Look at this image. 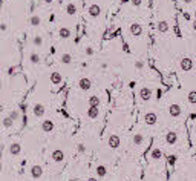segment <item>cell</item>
<instances>
[{
  "label": "cell",
  "mask_w": 196,
  "mask_h": 181,
  "mask_svg": "<svg viewBox=\"0 0 196 181\" xmlns=\"http://www.w3.org/2000/svg\"><path fill=\"white\" fill-rule=\"evenodd\" d=\"M87 16L90 19H98L101 16V6L98 5V3H92L87 6Z\"/></svg>",
  "instance_id": "2"
},
{
  "label": "cell",
  "mask_w": 196,
  "mask_h": 181,
  "mask_svg": "<svg viewBox=\"0 0 196 181\" xmlns=\"http://www.w3.org/2000/svg\"><path fill=\"white\" fill-rule=\"evenodd\" d=\"M51 83L54 84V86H58V84H61L63 83V75L58 72V71H54L52 74H51Z\"/></svg>",
  "instance_id": "15"
},
{
  "label": "cell",
  "mask_w": 196,
  "mask_h": 181,
  "mask_svg": "<svg viewBox=\"0 0 196 181\" xmlns=\"http://www.w3.org/2000/svg\"><path fill=\"white\" fill-rule=\"evenodd\" d=\"M52 2H54V0H45V3H48V5H51Z\"/></svg>",
  "instance_id": "39"
},
{
  "label": "cell",
  "mask_w": 196,
  "mask_h": 181,
  "mask_svg": "<svg viewBox=\"0 0 196 181\" xmlns=\"http://www.w3.org/2000/svg\"><path fill=\"white\" fill-rule=\"evenodd\" d=\"M150 158H152V160H156V161L161 160V158H162V150H161L159 147H153L152 152H150Z\"/></svg>",
  "instance_id": "23"
},
{
  "label": "cell",
  "mask_w": 196,
  "mask_h": 181,
  "mask_svg": "<svg viewBox=\"0 0 196 181\" xmlns=\"http://www.w3.org/2000/svg\"><path fill=\"white\" fill-rule=\"evenodd\" d=\"M179 68H181V71H184V72H190V71L193 69V60H191L190 57H182V58L179 60Z\"/></svg>",
  "instance_id": "3"
},
{
  "label": "cell",
  "mask_w": 196,
  "mask_h": 181,
  "mask_svg": "<svg viewBox=\"0 0 196 181\" xmlns=\"http://www.w3.org/2000/svg\"><path fill=\"white\" fill-rule=\"evenodd\" d=\"M86 181H98V179H96V178H93V176H90V178H87Z\"/></svg>",
  "instance_id": "38"
},
{
  "label": "cell",
  "mask_w": 196,
  "mask_h": 181,
  "mask_svg": "<svg viewBox=\"0 0 196 181\" xmlns=\"http://www.w3.org/2000/svg\"><path fill=\"white\" fill-rule=\"evenodd\" d=\"M135 68H136V69H143V68H144V61H143V60H136V61H135Z\"/></svg>",
  "instance_id": "34"
},
{
  "label": "cell",
  "mask_w": 196,
  "mask_h": 181,
  "mask_svg": "<svg viewBox=\"0 0 196 181\" xmlns=\"http://www.w3.org/2000/svg\"><path fill=\"white\" fill-rule=\"evenodd\" d=\"M51 158H52L54 163H63L64 161V152L61 149H55V150H52Z\"/></svg>",
  "instance_id": "12"
},
{
  "label": "cell",
  "mask_w": 196,
  "mask_h": 181,
  "mask_svg": "<svg viewBox=\"0 0 196 181\" xmlns=\"http://www.w3.org/2000/svg\"><path fill=\"white\" fill-rule=\"evenodd\" d=\"M6 29H8V25H6V23H0V31L5 32Z\"/></svg>",
  "instance_id": "35"
},
{
  "label": "cell",
  "mask_w": 196,
  "mask_h": 181,
  "mask_svg": "<svg viewBox=\"0 0 196 181\" xmlns=\"http://www.w3.org/2000/svg\"><path fill=\"white\" fill-rule=\"evenodd\" d=\"M32 45L37 46V48H40V46L43 45V37H42V35H35V37L32 39Z\"/></svg>",
  "instance_id": "29"
},
{
  "label": "cell",
  "mask_w": 196,
  "mask_h": 181,
  "mask_svg": "<svg viewBox=\"0 0 196 181\" xmlns=\"http://www.w3.org/2000/svg\"><path fill=\"white\" fill-rule=\"evenodd\" d=\"M77 152H78V153H86V146H84L83 143H78V144H77Z\"/></svg>",
  "instance_id": "31"
},
{
  "label": "cell",
  "mask_w": 196,
  "mask_h": 181,
  "mask_svg": "<svg viewBox=\"0 0 196 181\" xmlns=\"http://www.w3.org/2000/svg\"><path fill=\"white\" fill-rule=\"evenodd\" d=\"M175 160H176V157H175V155H170V157H169V163H172V164H173V163H175Z\"/></svg>",
  "instance_id": "36"
},
{
  "label": "cell",
  "mask_w": 196,
  "mask_h": 181,
  "mask_svg": "<svg viewBox=\"0 0 196 181\" xmlns=\"http://www.w3.org/2000/svg\"><path fill=\"white\" fill-rule=\"evenodd\" d=\"M0 65H2V60H0Z\"/></svg>",
  "instance_id": "41"
},
{
  "label": "cell",
  "mask_w": 196,
  "mask_h": 181,
  "mask_svg": "<svg viewBox=\"0 0 196 181\" xmlns=\"http://www.w3.org/2000/svg\"><path fill=\"white\" fill-rule=\"evenodd\" d=\"M20 152H22V146H20V143L14 141V143H11V144H9V155L17 157V155H20Z\"/></svg>",
  "instance_id": "17"
},
{
  "label": "cell",
  "mask_w": 196,
  "mask_h": 181,
  "mask_svg": "<svg viewBox=\"0 0 196 181\" xmlns=\"http://www.w3.org/2000/svg\"><path fill=\"white\" fill-rule=\"evenodd\" d=\"M45 112H46L45 105H42V103H35V105H34V108H32V114H34V117H35V118H42V117L45 115Z\"/></svg>",
  "instance_id": "9"
},
{
  "label": "cell",
  "mask_w": 196,
  "mask_h": 181,
  "mask_svg": "<svg viewBox=\"0 0 196 181\" xmlns=\"http://www.w3.org/2000/svg\"><path fill=\"white\" fill-rule=\"evenodd\" d=\"M29 61H31V65L37 66V65H40L42 58H40V55H38V54L34 51V52H31V54H29Z\"/></svg>",
  "instance_id": "24"
},
{
  "label": "cell",
  "mask_w": 196,
  "mask_h": 181,
  "mask_svg": "<svg viewBox=\"0 0 196 181\" xmlns=\"http://www.w3.org/2000/svg\"><path fill=\"white\" fill-rule=\"evenodd\" d=\"M2 124H3V127H5V129H11V127L14 126V121H13L9 117H5V118H3V121H2Z\"/></svg>",
  "instance_id": "28"
},
{
  "label": "cell",
  "mask_w": 196,
  "mask_h": 181,
  "mask_svg": "<svg viewBox=\"0 0 196 181\" xmlns=\"http://www.w3.org/2000/svg\"><path fill=\"white\" fill-rule=\"evenodd\" d=\"M181 114H182V108H181V105H178V103H172V105L169 106V115H170V117L178 118V117H181Z\"/></svg>",
  "instance_id": "4"
},
{
  "label": "cell",
  "mask_w": 196,
  "mask_h": 181,
  "mask_svg": "<svg viewBox=\"0 0 196 181\" xmlns=\"http://www.w3.org/2000/svg\"><path fill=\"white\" fill-rule=\"evenodd\" d=\"M143 118H144V123L147 126H155L158 123V115L155 112H146Z\"/></svg>",
  "instance_id": "5"
},
{
  "label": "cell",
  "mask_w": 196,
  "mask_h": 181,
  "mask_svg": "<svg viewBox=\"0 0 196 181\" xmlns=\"http://www.w3.org/2000/svg\"><path fill=\"white\" fill-rule=\"evenodd\" d=\"M58 35H60V39L66 40V39H69V37L72 35V31H71L69 28L63 26V28H60V29H58Z\"/></svg>",
  "instance_id": "19"
},
{
  "label": "cell",
  "mask_w": 196,
  "mask_h": 181,
  "mask_svg": "<svg viewBox=\"0 0 196 181\" xmlns=\"http://www.w3.org/2000/svg\"><path fill=\"white\" fill-rule=\"evenodd\" d=\"M182 2H184L185 5H191V3H193V0H182Z\"/></svg>",
  "instance_id": "37"
},
{
  "label": "cell",
  "mask_w": 196,
  "mask_h": 181,
  "mask_svg": "<svg viewBox=\"0 0 196 181\" xmlns=\"http://www.w3.org/2000/svg\"><path fill=\"white\" fill-rule=\"evenodd\" d=\"M156 31H158L159 34H167V32L170 31L169 22H167V20H159V22L156 23Z\"/></svg>",
  "instance_id": "10"
},
{
  "label": "cell",
  "mask_w": 196,
  "mask_h": 181,
  "mask_svg": "<svg viewBox=\"0 0 196 181\" xmlns=\"http://www.w3.org/2000/svg\"><path fill=\"white\" fill-rule=\"evenodd\" d=\"M89 106H100V98H98V95H92L89 97Z\"/></svg>",
  "instance_id": "27"
},
{
  "label": "cell",
  "mask_w": 196,
  "mask_h": 181,
  "mask_svg": "<svg viewBox=\"0 0 196 181\" xmlns=\"http://www.w3.org/2000/svg\"><path fill=\"white\" fill-rule=\"evenodd\" d=\"M42 175H43V167L40 164H34L31 167V176L34 179H38V178H42Z\"/></svg>",
  "instance_id": "14"
},
{
  "label": "cell",
  "mask_w": 196,
  "mask_h": 181,
  "mask_svg": "<svg viewBox=\"0 0 196 181\" xmlns=\"http://www.w3.org/2000/svg\"><path fill=\"white\" fill-rule=\"evenodd\" d=\"M29 25L34 26V28L40 26V25H42V17H40L38 14H32V16L29 17Z\"/></svg>",
  "instance_id": "18"
},
{
  "label": "cell",
  "mask_w": 196,
  "mask_h": 181,
  "mask_svg": "<svg viewBox=\"0 0 196 181\" xmlns=\"http://www.w3.org/2000/svg\"><path fill=\"white\" fill-rule=\"evenodd\" d=\"M95 172H96L98 178H104V176L107 175V167H106L104 164H98L96 169H95Z\"/></svg>",
  "instance_id": "20"
},
{
  "label": "cell",
  "mask_w": 196,
  "mask_h": 181,
  "mask_svg": "<svg viewBox=\"0 0 196 181\" xmlns=\"http://www.w3.org/2000/svg\"><path fill=\"white\" fill-rule=\"evenodd\" d=\"M130 3H132L133 8H140L143 5V0H130Z\"/></svg>",
  "instance_id": "33"
},
{
  "label": "cell",
  "mask_w": 196,
  "mask_h": 181,
  "mask_svg": "<svg viewBox=\"0 0 196 181\" xmlns=\"http://www.w3.org/2000/svg\"><path fill=\"white\" fill-rule=\"evenodd\" d=\"M78 87L81 89V90H89L90 87H92V81H90V78H87V77H83V78H80L78 80Z\"/></svg>",
  "instance_id": "13"
},
{
  "label": "cell",
  "mask_w": 196,
  "mask_h": 181,
  "mask_svg": "<svg viewBox=\"0 0 196 181\" xmlns=\"http://www.w3.org/2000/svg\"><path fill=\"white\" fill-rule=\"evenodd\" d=\"M140 100L141 102H144V103H147V102H150L152 100V97H153V90L150 89V87H147V86H143L141 89H140Z\"/></svg>",
  "instance_id": "1"
},
{
  "label": "cell",
  "mask_w": 196,
  "mask_h": 181,
  "mask_svg": "<svg viewBox=\"0 0 196 181\" xmlns=\"http://www.w3.org/2000/svg\"><path fill=\"white\" fill-rule=\"evenodd\" d=\"M3 89V84H2V81H0V90H2Z\"/></svg>",
  "instance_id": "40"
},
{
  "label": "cell",
  "mask_w": 196,
  "mask_h": 181,
  "mask_svg": "<svg viewBox=\"0 0 196 181\" xmlns=\"http://www.w3.org/2000/svg\"><path fill=\"white\" fill-rule=\"evenodd\" d=\"M165 143H167L169 146H175V144L178 143V134H176L175 131H169V132L165 134Z\"/></svg>",
  "instance_id": "11"
},
{
  "label": "cell",
  "mask_w": 196,
  "mask_h": 181,
  "mask_svg": "<svg viewBox=\"0 0 196 181\" xmlns=\"http://www.w3.org/2000/svg\"><path fill=\"white\" fill-rule=\"evenodd\" d=\"M64 11H66V14H67L69 17H72V16L77 14V5H75L74 2H71V3L66 5V9H64Z\"/></svg>",
  "instance_id": "21"
},
{
  "label": "cell",
  "mask_w": 196,
  "mask_h": 181,
  "mask_svg": "<svg viewBox=\"0 0 196 181\" xmlns=\"http://www.w3.org/2000/svg\"><path fill=\"white\" fill-rule=\"evenodd\" d=\"M8 117H9V118H11V120H13V121L16 123V121H17V120L20 118V114H19V111H13V112H11V114H9Z\"/></svg>",
  "instance_id": "30"
},
{
  "label": "cell",
  "mask_w": 196,
  "mask_h": 181,
  "mask_svg": "<svg viewBox=\"0 0 196 181\" xmlns=\"http://www.w3.org/2000/svg\"><path fill=\"white\" fill-rule=\"evenodd\" d=\"M54 129H55V123H54L51 118H46V120L42 121V131H43L45 134H51Z\"/></svg>",
  "instance_id": "6"
},
{
  "label": "cell",
  "mask_w": 196,
  "mask_h": 181,
  "mask_svg": "<svg viewBox=\"0 0 196 181\" xmlns=\"http://www.w3.org/2000/svg\"><path fill=\"white\" fill-rule=\"evenodd\" d=\"M84 54L90 57V55H93V54H95V51H93V48H92V46H87V48H84Z\"/></svg>",
  "instance_id": "32"
},
{
  "label": "cell",
  "mask_w": 196,
  "mask_h": 181,
  "mask_svg": "<svg viewBox=\"0 0 196 181\" xmlns=\"http://www.w3.org/2000/svg\"><path fill=\"white\" fill-rule=\"evenodd\" d=\"M132 143H133L135 146H141V144L144 143V135H143V134H140V132L133 134V137H132Z\"/></svg>",
  "instance_id": "22"
},
{
  "label": "cell",
  "mask_w": 196,
  "mask_h": 181,
  "mask_svg": "<svg viewBox=\"0 0 196 181\" xmlns=\"http://www.w3.org/2000/svg\"><path fill=\"white\" fill-rule=\"evenodd\" d=\"M129 31H130V34H132L133 37H141V35H143V26H141L138 22H133V23H130V28H129Z\"/></svg>",
  "instance_id": "7"
},
{
  "label": "cell",
  "mask_w": 196,
  "mask_h": 181,
  "mask_svg": "<svg viewBox=\"0 0 196 181\" xmlns=\"http://www.w3.org/2000/svg\"><path fill=\"white\" fill-rule=\"evenodd\" d=\"M120 144H121V140H120L118 135H115V134L109 135V138H107V146H109L111 149H118Z\"/></svg>",
  "instance_id": "8"
},
{
  "label": "cell",
  "mask_w": 196,
  "mask_h": 181,
  "mask_svg": "<svg viewBox=\"0 0 196 181\" xmlns=\"http://www.w3.org/2000/svg\"><path fill=\"white\" fill-rule=\"evenodd\" d=\"M98 115H100V106H89L87 108V117L90 120L98 118Z\"/></svg>",
  "instance_id": "16"
},
{
  "label": "cell",
  "mask_w": 196,
  "mask_h": 181,
  "mask_svg": "<svg viewBox=\"0 0 196 181\" xmlns=\"http://www.w3.org/2000/svg\"><path fill=\"white\" fill-rule=\"evenodd\" d=\"M187 102L190 103V106L196 105V90H190L188 95H187Z\"/></svg>",
  "instance_id": "25"
},
{
  "label": "cell",
  "mask_w": 196,
  "mask_h": 181,
  "mask_svg": "<svg viewBox=\"0 0 196 181\" xmlns=\"http://www.w3.org/2000/svg\"><path fill=\"white\" fill-rule=\"evenodd\" d=\"M72 60H74V58H72V55H71V54H63V55L60 57V61H61L63 65H71V63H72Z\"/></svg>",
  "instance_id": "26"
}]
</instances>
